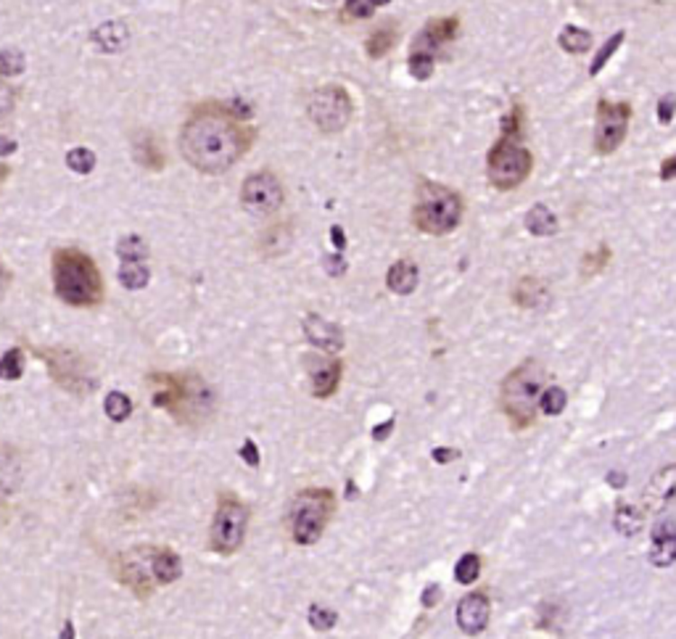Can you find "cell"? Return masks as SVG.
Returning a JSON list of instances; mask_svg holds the SVG:
<instances>
[{
	"mask_svg": "<svg viewBox=\"0 0 676 639\" xmlns=\"http://www.w3.org/2000/svg\"><path fill=\"white\" fill-rule=\"evenodd\" d=\"M120 256L122 259H143L146 251H143V243L138 238H127L120 243Z\"/></svg>",
	"mask_w": 676,
	"mask_h": 639,
	"instance_id": "d590c367",
	"label": "cell"
},
{
	"mask_svg": "<svg viewBox=\"0 0 676 639\" xmlns=\"http://www.w3.org/2000/svg\"><path fill=\"white\" fill-rule=\"evenodd\" d=\"M608 259H610V251L602 246L597 254H590V256L584 259V273H599V270L608 265Z\"/></svg>",
	"mask_w": 676,
	"mask_h": 639,
	"instance_id": "8d00e7d4",
	"label": "cell"
},
{
	"mask_svg": "<svg viewBox=\"0 0 676 639\" xmlns=\"http://www.w3.org/2000/svg\"><path fill=\"white\" fill-rule=\"evenodd\" d=\"M486 624H489V599H486L483 592H471V595L460 599V605H457V626L465 634L476 637L486 629Z\"/></svg>",
	"mask_w": 676,
	"mask_h": 639,
	"instance_id": "5bb4252c",
	"label": "cell"
},
{
	"mask_svg": "<svg viewBox=\"0 0 676 639\" xmlns=\"http://www.w3.org/2000/svg\"><path fill=\"white\" fill-rule=\"evenodd\" d=\"M457 457H460L457 449H434V460H437L438 465H446L449 460H457Z\"/></svg>",
	"mask_w": 676,
	"mask_h": 639,
	"instance_id": "60d3db41",
	"label": "cell"
},
{
	"mask_svg": "<svg viewBox=\"0 0 676 639\" xmlns=\"http://www.w3.org/2000/svg\"><path fill=\"white\" fill-rule=\"evenodd\" d=\"M151 558H154V547H140V550H132V553H124L117 562V571H120V581L124 587H130L135 595L146 598L151 595V587L157 579L149 576V568H151ZM154 573V571H151Z\"/></svg>",
	"mask_w": 676,
	"mask_h": 639,
	"instance_id": "4fadbf2b",
	"label": "cell"
},
{
	"mask_svg": "<svg viewBox=\"0 0 676 639\" xmlns=\"http://www.w3.org/2000/svg\"><path fill=\"white\" fill-rule=\"evenodd\" d=\"M0 370H3V378H5V381L22 378V373H24V355H22V349L5 352L3 360H0Z\"/></svg>",
	"mask_w": 676,
	"mask_h": 639,
	"instance_id": "1f68e13d",
	"label": "cell"
},
{
	"mask_svg": "<svg viewBox=\"0 0 676 639\" xmlns=\"http://www.w3.org/2000/svg\"><path fill=\"white\" fill-rule=\"evenodd\" d=\"M438 595H441V592H438V587H428V590H426V595H423V605H426V608H431V605L438 599Z\"/></svg>",
	"mask_w": 676,
	"mask_h": 639,
	"instance_id": "ee69618b",
	"label": "cell"
},
{
	"mask_svg": "<svg viewBox=\"0 0 676 639\" xmlns=\"http://www.w3.org/2000/svg\"><path fill=\"white\" fill-rule=\"evenodd\" d=\"M53 285L59 299L72 307H95L104 299V283L95 262L77 248L53 254Z\"/></svg>",
	"mask_w": 676,
	"mask_h": 639,
	"instance_id": "7a4b0ae2",
	"label": "cell"
},
{
	"mask_svg": "<svg viewBox=\"0 0 676 639\" xmlns=\"http://www.w3.org/2000/svg\"><path fill=\"white\" fill-rule=\"evenodd\" d=\"M457 30H460V19L444 16V19H431L418 32V38L412 42V50H410V72L415 80H428L434 75L437 56L446 42L457 38Z\"/></svg>",
	"mask_w": 676,
	"mask_h": 639,
	"instance_id": "ba28073f",
	"label": "cell"
},
{
	"mask_svg": "<svg viewBox=\"0 0 676 639\" xmlns=\"http://www.w3.org/2000/svg\"><path fill=\"white\" fill-rule=\"evenodd\" d=\"M545 285L539 283L536 278H523L520 280V285L516 288V293H513V299H516L518 307H523V310H531V307H536L539 304V299H545Z\"/></svg>",
	"mask_w": 676,
	"mask_h": 639,
	"instance_id": "d4e9b609",
	"label": "cell"
},
{
	"mask_svg": "<svg viewBox=\"0 0 676 639\" xmlns=\"http://www.w3.org/2000/svg\"><path fill=\"white\" fill-rule=\"evenodd\" d=\"M5 285H8V273H5V267L0 265V293L5 291Z\"/></svg>",
	"mask_w": 676,
	"mask_h": 639,
	"instance_id": "bcb514c9",
	"label": "cell"
},
{
	"mask_svg": "<svg viewBox=\"0 0 676 639\" xmlns=\"http://www.w3.org/2000/svg\"><path fill=\"white\" fill-rule=\"evenodd\" d=\"M565 404H568V394H565V389H560V386H550V389H545V392H542L539 410H542L545 415L555 418V415H560V412L565 410Z\"/></svg>",
	"mask_w": 676,
	"mask_h": 639,
	"instance_id": "83f0119b",
	"label": "cell"
},
{
	"mask_svg": "<svg viewBox=\"0 0 676 639\" xmlns=\"http://www.w3.org/2000/svg\"><path fill=\"white\" fill-rule=\"evenodd\" d=\"M0 378H3V370H0Z\"/></svg>",
	"mask_w": 676,
	"mask_h": 639,
	"instance_id": "c3c4849f",
	"label": "cell"
},
{
	"mask_svg": "<svg viewBox=\"0 0 676 639\" xmlns=\"http://www.w3.org/2000/svg\"><path fill=\"white\" fill-rule=\"evenodd\" d=\"M333 243L338 246V251L344 248V233H341V228H333Z\"/></svg>",
	"mask_w": 676,
	"mask_h": 639,
	"instance_id": "f6af8a7d",
	"label": "cell"
},
{
	"mask_svg": "<svg viewBox=\"0 0 676 639\" xmlns=\"http://www.w3.org/2000/svg\"><path fill=\"white\" fill-rule=\"evenodd\" d=\"M520 135L502 132V138L491 146L486 159V175L489 183L500 191H513L528 175H531V151L520 146Z\"/></svg>",
	"mask_w": 676,
	"mask_h": 639,
	"instance_id": "8992f818",
	"label": "cell"
},
{
	"mask_svg": "<svg viewBox=\"0 0 676 639\" xmlns=\"http://www.w3.org/2000/svg\"><path fill=\"white\" fill-rule=\"evenodd\" d=\"M392 431H394V420H386L383 426H378V428L373 431V439L383 441L386 436H389V434H392Z\"/></svg>",
	"mask_w": 676,
	"mask_h": 639,
	"instance_id": "7bdbcfd3",
	"label": "cell"
},
{
	"mask_svg": "<svg viewBox=\"0 0 676 639\" xmlns=\"http://www.w3.org/2000/svg\"><path fill=\"white\" fill-rule=\"evenodd\" d=\"M661 180H676V157H669L661 164Z\"/></svg>",
	"mask_w": 676,
	"mask_h": 639,
	"instance_id": "b9f144b4",
	"label": "cell"
},
{
	"mask_svg": "<svg viewBox=\"0 0 676 639\" xmlns=\"http://www.w3.org/2000/svg\"><path fill=\"white\" fill-rule=\"evenodd\" d=\"M526 228L534 236H555L557 233V217L542 203H536L528 214H526Z\"/></svg>",
	"mask_w": 676,
	"mask_h": 639,
	"instance_id": "7402d4cb",
	"label": "cell"
},
{
	"mask_svg": "<svg viewBox=\"0 0 676 639\" xmlns=\"http://www.w3.org/2000/svg\"><path fill=\"white\" fill-rule=\"evenodd\" d=\"M650 562L655 568H669L676 562V523L661 520L653 528V547H650Z\"/></svg>",
	"mask_w": 676,
	"mask_h": 639,
	"instance_id": "9a60e30c",
	"label": "cell"
},
{
	"mask_svg": "<svg viewBox=\"0 0 676 639\" xmlns=\"http://www.w3.org/2000/svg\"><path fill=\"white\" fill-rule=\"evenodd\" d=\"M478 576H481V558H478L476 553H468V555H463V558L457 560V565H455L457 584H473Z\"/></svg>",
	"mask_w": 676,
	"mask_h": 639,
	"instance_id": "f1b7e54d",
	"label": "cell"
},
{
	"mask_svg": "<svg viewBox=\"0 0 676 639\" xmlns=\"http://www.w3.org/2000/svg\"><path fill=\"white\" fill-rule=\"evenodd\" d=\"M624 38H626L624 32H616V35H613L610 40H608V42H605V45H602V48H599V53H597V56H595L592 67H590V77H597V75H599V72L605 69L608 58H610V56H613V53H616V50L621 48V42H624Z\"/></svg>",
	"mask_w": 676,
	"mask_h": 639,
	"instance_id": "4dcf8cb0",
	"label": "cell"
},
{
	"mask_svg": "<svg viewBox=\"0 0 676 639\" xmlns=\"http://www.w3.org/2000/svg\"><path fill=\"white\" fill-rule=\"evenodd\" d=\"M285 201V191L273 172H257L251 175L240 188V203L251 214H273Z\"/></svg>",
	"mask_w": 676,
	"mask_h": 639,
	"instance_id": "7c38bea8",
	"label": "cell"
},
{
	"mask_svg": "<svg viewBox=\"0 0 676 639\" xmlns=\"http://www.w3.org/2000/svg\"><path fill=\"white\" fill-rule=\"evenodd\" d=\"M307 112H310V120L318 124V130L341 132L352 120V98L344 87L328 85L312 93Z\"/></svg>",
	"mask_w": 676,
	"mask_h": 639,
	"instance_id": "30bf717a",
	"label": "cell"
},
{
	"mask_svg": "<svg viewBox=\"0 0 676 639\" xmlns=\"http://www.w3.org/2000/svg\"><path fill=\"white\" fill-rule=\"evenodd\" d=\"M120 280L124 288L138 291V288H143L149 283V270H146V265L140 259H124L120 270Z\"/></svg>",
	"mask_w": 676,
	"mask_h": 639,
	"instance_id": "484cf974",
	"label": "cell"
},
{
	"mask_svg": "<svg viewBox=\"0 0 676 639\" xmlns=\"http://www.w3.org/2000/svg\"><path fill=\"white\" fill-rule=\"evenodd\" d=\"M254 143V130L239 112L222 104L196 106L180 130V151L185 161L203 175L228 172L246 157Z\"/></svg>",
	"mask_w": 676,
	"mask_h": 639,
	"instance_id": "6da1fadb",
	"label": "cell"
},
{
	"mask_svg": "<svg viewBox=\"0 0 676 639\" xmlns=\"http://www.w3.org/2000/svg\"><path fill=\"white\" fill-rule=\"evenodd\" d=\"M16 106V87L0 72V120H5Z\"/></svg>",
	"mask_w": 676,
	"mask_h": 639,
	"instance_id": "836d02e7",
	"label": "cell"
},
{
	"mask_svg": "<svg viewBox=\"0 0 676 639\" xmlns=\"http://www.w3.org/2000/svg\"><path fill=\"white\" fill-rule=\"evenodd\" d=\"M304 333H307V338L315 346L325 349V352H338L344 346L341 330L336 325H330L328 320L320 318V315H310V318L304 320Z\"/></svg>",
	"mask_w": 676,
	"mask_h": 639,
	"instance_id": "e0dca14e",
	"label": "cell"
},
{
	"mask_svg": "<svg viewBox=\"0 0 676 639\" xmlns=\"http://www.w3.org/2000/svg\"><path fill=\"white\" fill-rule=\"evenodd\" d=\"M104 410H106V415L112 418V420H127L130 415H132V400L127 397V394H122V392H112L109 397H106V404H104Z\"/></svg>",
	"mask_w": 676,
	"mask_h": 639,
	"instance_id": "f546056e",
	"label": "cell"
},
{
	"mask_svg": "<svg viewBox=\"0 0 676 639\" xmlns=\"http://www.w3.org/2000/svg\"><path fill=\"white\" fill-rule=\"evenodd\" d=\"M8 175H11V166H5V164H0V188H3V183L8 180Z\"/></svg>",
	"mask_w": 676,
	"mask_h": 639,
	"instance_id": "7dc6e473",
	"label": "cell"
},
{
	"mask_svg": "<svg viewBox=\"0 0 676 639\" xmlns=\"http://www.w3.org/2000/svg\"><path fill=\"white\" fill-rule=\"evenodd\" d=\"M246 523H248V510L243 502L233 497L220 500V508L212 520V550L220 555H233L243 544Z\"/></svg>",
	"mask_w": 676,
	"mask_h": 639,
	"instance_id": "9c48e42d",
	"label": "cell"
},
{
	"mask_svg": "<svg viewBox=\"0 0 676 639\" xmlns=\"http://www.w3.org/2000/svg\"><path fill=\"white\" fill-rule=\"evenodd\" d=\"M632 122V106L626 101L621 104H610V101H599L597 104V124H595V151L597 154H613L629 130Z\"/></svg>",
	"mask_w": 676,
	"mask_h": 639,
	"instance_id": "8fae6325",
	"label": "cell"
},
{
	"mask_svg": "<svg viewBox=\"0 0 676 639\" xmlns=\"http://www.w3.org/2000/svg\"><path fill=\"white\" fill-rule=\"evenodd\" d=\"M676 500V465H669L663 471H658L650 483H647V491H644V505L647 510H661L666 508L669 502Z\"/></svg>",
	"mask_w": 676,
	"mask_h": 639,
	"instance_id": "2e32d148",
	"label": "cell"
},
{
	"mask_svg": "<svg viewBox=\"0 0 676 639\" xmlns=\"http://www.w3.org/2000/svg\"><path fill=\"white\" fill-rule=\"evenodd\" d=\"M560 48L565 50V53H587L590 48H592V35L587 32V30H581V27H573V24H568L563 32H560Z\"/></svg>",
	"mask_w": 676,
	"mask_h": 639,
	"instance_id": "603a6c76",
	"label": "cell"
},
{
	"mask_svg": "<svg viewBox=\"0 0 676 639\" xmlns=\"http://www.w3.org/2000/svg\"><path fill=\"white\" fill-rule=\"evenodd\" d=\"M240 457L251 465V468H257L259 465V452H257V444L248 439L243 441V449H240Z\"/></svg>",
	"mask_w": 676,
	"mask_h": 639,
	"instance_id": "ab89813d",
	"label": "cell"
},
{
	"mask_svg": "<svg viewBox=\"0 0 676 639\" xmlns=\"http://www.w3.org/2000/svg\"><path fill=\"white\" fill-rule=\"evenodd\" d=\"M613 526H616L621 534L632 536V534H636V531L642 528V513H635V508L626 505V502H618V510H616V516H613Z\"/></svg>",
	"mask_w": 676,
	"mask_h": 639,
	"instance_id": "4316f807",
	"label": "cell"
},
{
	"mask_svg": "<svg viewBox=\"0 0 676 639\" xmlns=\"http://www.w3.org/2000/svg\"><path fill=\"white\" fill-rule=\"evenodd\" d=\"M338 381H341V362L338 360H330L328 364L318 367L312 373V392H315V397L318 400L330 397L338 389Z\"/></svg>",
	"mask_w": 676,
	"mask_h": 639,
	"instance_id": "ffe728a7",
	"label": "cell"
},
{
	"mask_svg": "<svg viewBox=\"0 0 676 639\" xmlns=\"http://www.w3.org/2000/svg\"><path fill=\"white\" fill-rule=\"evenodd\" d=\"M676 114V98L674 95H666L661 104H658V120L663 122V124H669V122L674 120Z\"/></svg>",
	"mask_w": 676,
	"mask_h": 639,
	"instance_id": "f35d334b",
	"label": "cell"
},
{
	"mask_svg": "<svg viewBox=\"0 0 676 639\" xmlns=\"http://www.w3.org/2000/svg\"><path fill=\"white\" fill-rule=\"evenodd\" d=\"M336 508V497L328 489H307L296 497L293 502V516H291V531H293V542L296 544H315L328 520L333 516Z\"/></svg>",
	"mask_w": 676,
	"mask_h": 639,
	"instance_id": "52a82bcc",
	"label": "cell"
},
{
	"mask_svg": "<svg viewBox=\"0 0 676 639\" xmlns=\"http://www.w3.org/2000/svg\"><path fill=\"white\" fill-rule=\"evenodd\" d=\"M418 267L412 265V262H397V265H392V270H389V275H386V285L399 293V296H410L415 288H418Z\"/></svg>",
	"mask_w": 676,
	"mask_h": 639,
	"instance_id": "ac0fdd59",
	"label": "cell"
},
{
	"mask_svg": "<svg viewBox=\"0 0 676 639\" xmlns=\"http://www.w3.org/2000/svg\"><path fill=\"white\" fill-rule=\"evenodd\" d=\"M22 481V468L19 460L14 457L11 449L0 446V494H11Z\"/></svg>",
	"mask_w": 676,
	"mask_h": 639,
	"instance_id": "44dd1931",
	"label": "cell"
},
{
	"mask_svg": "<svg viewBox=\"0 0 676 639\" xmlns=\"http://www.w3.org/2000/svg\"><path fill=\"white\" fill-rule=\"evenodd\" d=\"M69 164H72V169H77V172H90V166L95 164V157L90 154V151H75V154H69Z\"/></svg>",
	"mask_w": 676,
	"mask_h": 639,
	"instance_id": "74e56055",
	"label": "cell"
},
{
	"mask_svg": "<svg viewBox=\"0 0 676 639\" xmlns=\"http://www.w3.org/2000/svg\"><path fill=\"white\" fill-rule=\"evenodd\" d=\"M151 571H154V579L159 584H172L175 579H180V558L169 550V547H159L154 550V558H151Z\"/></svg>",
	"mask_w": 676,
	"mask_h": 639,
	"instance_id": "d6986e66",
	"label": "cell"
},
{
	"mask_svg": "<svg viewBox=\"0 0 676 639\" xmlns=\"http://www.w3.org/2000/svg\"><path fill=\"white\" fill-rule=\"evenodd\" d=\"M310 624H312L315 632H328V629H333V624H336V613L328 610V608L315 605V608L310 610Z\"/></svg>",
	"mask_w": 676,
	"mask_h": 639,
	"instance_id": "e575fe53",
	"label": "cell"
},
{
	"mask_svg": "<svg viewBox=\"0 0 676 639\" xmlns=\"http://www.w3.org/2000/svg\"><path fill=\"white\" fill-rule=\"evenodd\" d=\"M397 42V27L394 24H386V27H378L370 38H367V56L370 58H381L386 56Z\"/></svg>",
	"mask_w": 676,
	"mask_h": 639,
	"instance_id": "cb8c5ba5",
	"label": "cell"
},
{
	"mask_svg": "<svg viewBox=\"0 0 676 639\" xmlns=\"http://www.w3.org/2000/svg\"><path fill=\"white\" fill-rule=\"evenodd\" d=\"M154 407H161L177 418V423H199L209 418L214 397L199 375H151Z\"/></svg>",
	"mask_w": 676,
	"mask_h": 639,
	"instance_id": "3957f363",
	"label": "cell"
},
{
	"mask_svg": "<svg viewBox=\"0 0 676 639\" xmlns=\"http://www.w3.org/2000/svg\"><path fill=\"white\" fill-rule=\"evenodd\" d=\"M389 0H349L344 8V16L349 19H370L378 5H386Z\"/></svg>",
	"mask_w": 676,
	"mask_h": 639,
	"instance_id": "d6a6232c",
	"label": "cell"
},
{
	"mask_svg": "<svg viewBox=\"0 0 676 639\" xmlns=\"http://www.w3.org/2000/svg\"><path fill=\"white\" fill-rule=\"evenodd\" d=\"M463 212H465V203L457 191H452L441 183H431V180H423L418 185L412 222L420 233H428V236L452 233L460 225Z\"/></svg>",
	"mask_w": 676,
	"mask_h": 639,
	"instance_id": "5b68a950",
	"label": "cell"
},
{
	"mask_svg": "<svg viewBox=\"0 0 676 639\" xmlns=\"http://www.w3.org/2000/svg\"><path fill=\"white\" fill-rule=\"evenodd\" d=\"M547 383V370L539 360H526L502 381L500 404L502 412L513 420L516 428H528L536 420L539 400Z\"/></svg>",
	"mask_w": 676,
	"mask_h": 639,
	"instance_id": "277c9868",
	"label": "cell"
}]
</instances>
